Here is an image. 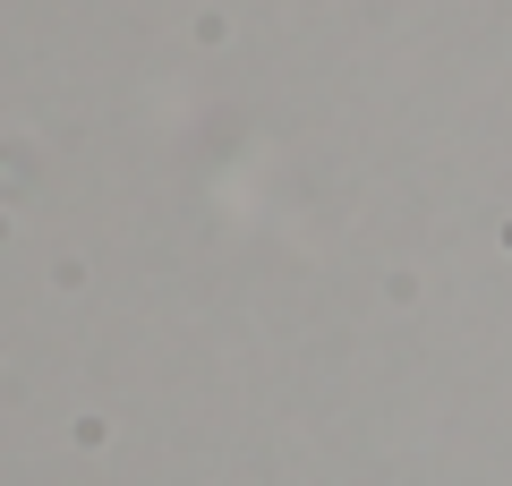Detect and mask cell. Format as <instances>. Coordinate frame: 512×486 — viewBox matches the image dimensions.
<instances>
[]
</instances>
